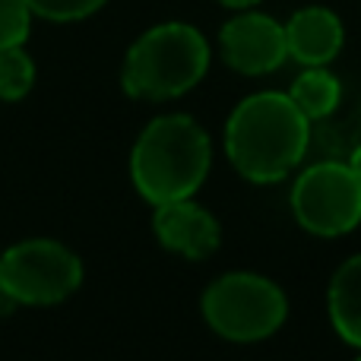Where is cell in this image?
Listing matches in <instances>:
<instances>
[{
  "instance_id": "obj_12",
  "label": "cell",
  "mask_w": 361,
  "mask_h": 361,
  "mask_svg": "<svg viewBox=\"0 0 361 361\" xmlns=\"http://www.w3.org/2000/svg\"><path fill=\"white\" fill-rule=\"evenodd\" d=\"M35 86V61L23 44L0 48V99L19 102Z\"/></svg>"
},
{
  "instance_id": "obj_3",
  "label": "cell",
  "mask_w": 361,
  "mask_h": 361,
  "mask_svg": "<svg viewBox=\"0 0 361 361\" xmlns=\"http://www.w3.org/2000/svg\"><path fill=\"white\" fill-rule=\"evenodd\" d=\"M209 57V42L197 25L159 23L130 44L121 67V86L130 99H178L206 76Z\"/></svg>"
},
{
  "instance_id": "obj_5",
  "label": "cell",
  "mask_w": 361,
  "mask_h": 361,
  "mask_svg": "<svg viewBox=\"0 0 361 361\" xmlns=\"http://www.w3.org/2000/svg\"><path fill=\"white\" fill-rule=\"evenodd\" d=\"M82 286L80 254L54 238H29L0 257V288L19 305L48 307L67 301Z\"/></svg>"
},
{
  "instance_id": "obj_9",
  "label": "cell",
  "mask_w": 361,
  "mask_h": 361,
  "mask_svg": "<svg viewBox=\"0 0 361 361\" xmlns=\"http://www.w3.org/2000/svg\"><path fill=\"white\" fill-rule=\"evenodd\" d=\"M288 57L301 67H326L339 57L345 42L343 19L330 6H301L286 23Z\"/></svg>"
},
{
  "instance_id": "obj_11",
  "label": "cell",
  "mask_w": 361,
  "mask_h": 361,
  "mask_svg": "<svg viewBox=\"0 0 361 361\" xmlns=\"http://www.w3.org/2000/svg\"><path fill=\"white\" fill-rule=\"evenodd\" d=\"M288 99L298 105V111L307 121L330 118L339 108V102H343V82L326 67H305V73L295 76Z\"/></svg>"
},
{
  "instance_id": "obj_10",
  "label": "cell",
  "mask_w": 361,
  "mask_h": 361,
  "mask_svg": "<svg viewBox=\"0 0 361 361\" xmlns=\"http://www.w3.org/2000/svg\"><path fill=\"white\" fill-rule=\"evenodd\" d=\"M326 307H330L333 330L343 336V343L361 349V254L349 257L333 273Z\"/></svg>"
},
{
  "instance_id": "obj_18",
  "label": "cell",
  "mask_w": 361,
  "mask_h": 361,
  "mask_svg": "<svg viewBox=\"0 0 361 361\" xmlns=\"http://www.w3.org/2000/svg\"><path fill=\"white\" fill-rule=\"evenodd\" d=\"M355 361H361V355H358V358H355Z\"/></svg>"
},
{
  "instance_id": "obj_17",
  "label": "cell",
  "mask_w": 361,
  "mask_h": 361,
  "mask_svg": "<svg viewBox=\"0 0 361 361\" xmlns=\"http://www.w3.org/2000/svg\"><path fill=\"white\" fill-rule=\"evenodd\" d=\"M345 165H349V169L355 171V178L361 180V146H358L355 152H352V159H349V162H345Z\"/></svg>"
},
{
  "instance_id": "obj_4",
  "label": "cell",
  "mask_w": 361,
  "mask_h": 361,
  "mask_svg": "<svg viewBox=\"0 0 361 361\" xmlns=\"http://www.w3.org/2000/svg\"><path fill=\"white\" fill-rule=\"evenodd\" d=\"M203 320L231 343H260L288 317V298L273 279L257 273H225L203 292Z\"/></svg>"
},
{
  "instance_id": "obj_6",
  "label": "cell",
  "mask_w": 361,
  "mask_h": 361,
  "mask_svg": "<svg viewBox=\"0 0 361 361\" xmlns=\"http://www.w3.org/2000/svg\"><path fill=\"white\" fill-rule=\"evenodd\" d=\"M292 212L305 231L339 238L361 222V180L343 162H317L292 187Z\"/></svg>"
},
{
  "instance_id": "obj_7",
  "label": "cell",
  "mask_w": 361,
  "mask_h": 361,
  "mask_svg": "<svg viewBox=\"0 0 361 361\" xmlns=\"http://www.w3.org/2000/svg\"><path fill=\"white\" fill-rule=\"evenodd\" d=\"M219 51H222V61L238 73L267 76L288 61L286 25L279 19L247 6V10H241L222 25Z\"/></svg>"
},
{
  "instance_id": "obj_13",
  "label": "cell",
  "mask_w": 361,
  "mask_h": 361,
  "mask_svg": "<svg viewBox=\"0 0 361 361\" xmlns=\"http://www.w3.org/2000/svg\"><path fill=\"white\" fill-rule=\"evenodd\" d=\"M32 16L51 19V23H76L99 13L108 0H25Z\"/></svg>"
},
{
  "instance_id": "obj_14",
  "label": "cell",
  "mask_w": 361,
  "mask_h": 361,
  "mask_svg": "<svg viewBox=\"0 0 361 361\" xmlns=\"http://www.w3.org/2000/svg\"><path fill=\"white\" fill-rule=\"evenodd\" d=\"M32 32V10L25 0H0V48L25 44Z\"/></svg>"
},
{
  "instance_id": "obj_8",
  "label": "cell",
  "mask_w": 361,
  "mask_h": 361,
  "mask_svg": "<svg viewBox=\"0 0 361 361\" xmlns=\"http://www.w3.org/2000/svg\"><path fill=\"white\" fill-rule=\"evenodd\" d=\"M156 238L162 241L165 250L180 254L187 260H206L219 250L222 241V225L206 206L193 203V197L159 203L152 216Z\"/></svg>"
},
{
  "instance_id": "obj_2",
  "label": "cell",
  "mask_w": 361,
  "mask_h": 361,
  "mask_svg": "<svg viewBox=\"0 0 361 361\" xmlns=\"http://www.w3.org/2000/svg\"><path fill=\"white\" fill-rule=\"evenodd\" d=\"M209 133L190 114H162L149 121L130 152L133 187L152 206L193 197L209 175Z\"/></svg>"
},
{
  "instance_id": "obj_1",
  "label": "cell",
  "mask_w": 361,
  "mask_h": 361,
  "mask_svg": "<svg viewBox=\"0 0 361 361\" xmlns=\"http://www.w3.org/2000/svg\"><path fill=\"white\" fill-rule=\"evenodd\" d=\"M307 140L311 121L282 92L247 95L225 124V152L238 175L254 184H276L298 169Z\"/></svg>"
},
{
  "instance_id": "obj_15",
  "label": "cell",
  "mask_w": 361,
  "mask_h": 361,
  "mask_svg": "<svg viewBox=\"0 0 361 361\" xmlns=\"http://www.w3.org/2000/svg\"><path fill=\"white\" fill-rule=\"evenodd\" d=\"M19 307V301L13 298L10 292H6V288H0V317H10L13 311H16Z\"/></svg>"
},
{
  "instance_id": "obj_16",
  "label": "cell",
  "mask_w": 361,
  "mask_h": 361,
  "mask_svg": "<svg viewBox=\"0 0 361 361\" xmlns=\"http://www.w3.org/2000/svg\"><path fill=\"white\" fill-rule=\"evenodd\" d=\"M222 6H228V10H247V6H257L260 0H219Z\"/></svg>"
}]
</instances>
